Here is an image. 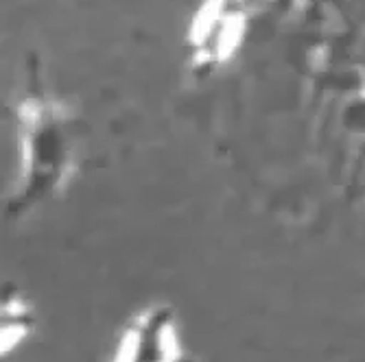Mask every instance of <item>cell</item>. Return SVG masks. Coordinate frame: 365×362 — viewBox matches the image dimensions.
Instances as JSON below:
<instances>
[{
  "label": "cell",
  "instance_id": "obj_1",
  "mask_svg": "<svg viewBox=\"0 0 365 362\" xmlns=\"http://www.w3.org/2000/svg\"><path fill=\"white\" fill-rule=\"evenodd\" d=\"M112 362H184L173 312L162 306L140 312L127 325Z\"/></svg>",
  "mask_w": 365,
  "mask_h": 362
}]
</instances>
